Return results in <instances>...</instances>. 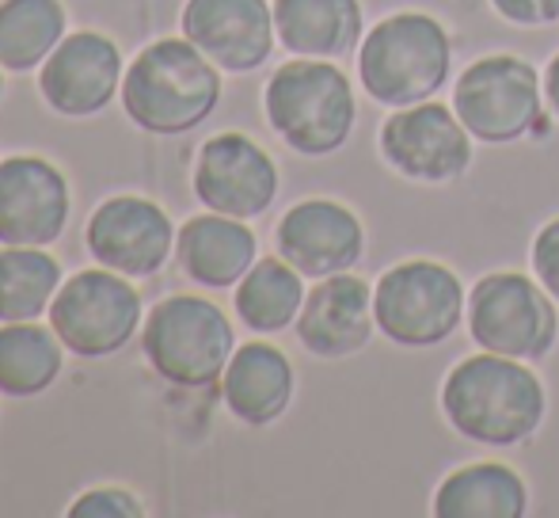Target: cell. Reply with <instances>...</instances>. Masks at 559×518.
<instances>
[{"instance_id":"1","label":"cell","mask_w":559,"mask_h":518,"mask_svg":"<svg viewBox=\"0 0 559 518\" xmlns=\"http://www.w3.org/2000/svg\"><path fill=\"white\" fill-rule=\"evenodd\" d=\"M442 412L456 435L507 450V446L530 443L540 431L548 392L522 358L479 351L445 374Z\"/></svg>"},{"instance_id":"2","label":"cell","mask_w":559,"mask_h":518,"mask_svg":"<svg viewBox=\"0 0 559 518\" xmlns=\"http://www.w3.org/2000/svg\"><path fill=\"white\" fill-rule=\"evenodd\" d=\"M222 104V73L191 38H160L122 76V107L145 133H187Z\"/></svg>"},{"instance_id":"3","label":"cell","mask_w":559,"mask_h":518,"mask_svg":"<svg viewBox=\"0 0 559 518\" xmlns=\"http://www.w3.org/2000/svg\"><path fill=\"white\" fill-rule=\"evenodd\" d=\"M453 73V38L430 12H392L358 46V81L373 104L412 107L435 99Z\"/></svg>"},{"instance_id":"4","label":"cell","mask_w":559,"mask_h":518,"mask_svg":"<svg viewBox=\"0 0 559 518\" xmlns=\"http://www.w3.org/2000/svg\"><path fill=\"white\" fill-rule=\"evenodd\" d=\"M263 111L271 130L301 156L338 153L358 122L354 84L328 58L286 61L266 81Z\"/></svg>"},{"instance_id":"5","label":"cell","mask_w":559,"mask_h":518,"mask_svg":"<svg viewBox=\"0 0 559 518\" xmlns=\"http://www.w3.org/2000/svg\"><path fill=\"white\" fill-rule=\"evenodd\" d=\"M545 81L518 54H487L472 61L453 84V111L464 130L487 145L545 138Z\"/></svg>"},{"instance_id":"6","label":"cell","mask_w":559,"mask_h":518,"mask_svg":"<svg viewBox=\"0 0 559 518\" xmlns=\"http://www.w3.org/2000/svg\"><path fill=\"white\" fill-rule=\"evenodd\" d=\"M141 351L164 381L179 389H206L225 374L236 351V335L214 302L176 294L153 305V313L145 317Z\"/></svg>"},{"instance_id":"7","label":"cell","mask_w":559,"mask_h":518,"mask_svg":"<svg viewBox=\"0 0 559 518\" xmlns=\"http://www.w3.org/2000/svg\"><path fill=\"white\" fill-rule=\"evenodd\" d=\"M464 286L438 259H404L373 286L377 332L396 348H438L464 320Z\"/></svg>"},{"instance_id":"8","label":"cell","mask_w":559,"mask_h":518,"mask_svg":"<svg viewBox=\"0 0 559 518\" xmlns=\"http://www.w3.org/2000/svg\"><path fill=\"white\" fill-rule=\"evenodd\" d=\"M556 297L522 271H491L468 290V335L479 351L537 363L556 348Z\"/></svg>"},{"instance_id":"9","label":"cell","mask_w":559,"mask_h":518,"mask_svg":"<svg viewBox=\"0 0 559 518\" xmlns=\"http://www.w3.org/2000/svg\"><path fill=\"white\" fill-rule=\"evenodd\" d=\"M141 325V294L126 282V274L99 263L96 271H81L50 302V328L66 351L81 358H107L133 340Z\"/></svg>"},{"instance_id":"10","label":"cell","mask_w":559,"mask_h":518,"mask_svg":"<svg viewBox=\"0 0 559 518\" xmlns=\"http://www.w3.org/2000/svg\"><path fill=\"white\" fill-rule=\"evenodd\" d=\"M472 133L449 104L396 107L381 127V156L415 184H453L472 164Z\"/></svg>"},{"instance_id":"11","label":"cell","mask_w":559,"mask_h":518,"mask_svg":"<svg viewBox=\"0 0 559 518\" xmlns=\"http://www.w3.org/2000/svg\"><path fill=\"white\" fill-rule=\"evenodd\" d=\"M194 195L206 210L228 217H259L278 199V164L248 133L225 130L210 138L194 164Z\"/></svg>"},{"instance_id":"12","label":"cell","mask_w":559,"mask_h":518,"mask_svg":"<svg viewBox=\"0 0 559 518\" xmlns=\"http://www.w3.org/2000/svg\"><path fill=\"white\" fill-rule=\"evenodd\" d=\"M84 240L104 267L126 279H148L168 263L176 225L156 202L138 199V195H115L96 207Z\"/></svg>"},{"instance_id":"13","label":"cell","mask_w":559,"mask_h":518,"mask_svg":"<svg viewBox=\"0 0 559 518\" xmlns=\"http://www.w3.org/2000/svg\"><path fill=\"white\" fill-rule=\"evenodd\" d=\"M122 54L99 31H76L58 43V50L43 61L38 92L58 115L88 119L99 115L122 89Z\"/></svg>"},{"instance_id":"14","label":"cell","mask_w":559,"mask_h":518,"mask_svg":"<svg viewBox=\"0 0 559 518\" xmlns=\"http://www.w3.org/2000/svg\"><path fill=\"white\" fill-rule=\"evenodd\" d=\"M274 245L305 279L343 274L366 252V225L350 207L335 199H305L282 214Z\"/></svg>"},{"instance_id":"15","label":"cell","mask_w":559,"mask_h":518,"mask_svg":"<svg viewBox=\"0 0 559 518\" xmlns=\"http://www.w3.org/2000/svg\"><path fill=\"white\" fill-rule=\"evenodd\" d=\"M69 184L43 156L0 161V245L46 248L66 233Z\"/></svg>"},{"instance_id":"16","label":"cell","mask_w":559,"mask_h":518,"mask_svg":"<svg viewBox=\"0 0 559 518\" xmlns=\"http://www.w3.org/2000/svg\"><path fill=\"white\" fill-rule=\"evenodd\" d=\"M183 35L225 73H255L274 54V4L266 0H187Z\"/></svg>"},{"instance_id":"17","label":"cell","mask_w":559,"mask_h":518,"mask_svg":"<svg viewBox=\"0 0 559 518\" xmlns=\"http://www.w3.org/2000/svg\"><path fill=\"white\" fill-rule=\"evenodd\" d=\"M373 328V286L350 271L320 279L297 313V340L317 358L358 355Z\"/></svg>"},{"instance_id":"18","label":"cell","mask_w":559,"mask_h":518,"mask_svg":"<svg viewBox=\"0 0 559 518\" xmlns=\"http://www.w3.org/2000/svg\"><path fill=\"white\" fill-rule=\"evenodd\" d=\"M179 267L191 282L210 290H228L251 271L259 256L255 233L228 214H199L179 225L176 233Z\"/></svg>"},{"instance_id":"19","label":"cell","mask_w":559,"mask_h":518,"mask_svg":"<svg viewBox=\"0 0 559 518\" xmlns=\"http://www.w3.org/2000/svg\"><path fill=\"white\" fill-rule=\"evenodd\" d=\"M222 392L236 420L248 423V427H266L294 400V363L274 343L251 340L236 348L233 358H228Z\"/></svg>"},{"instance_id":"20","label":"cell","mask_w":559,"mask_h":518,"mask_svg":"<svg viewBox=\"0 0 559 518\" xmlns=\"http://www.w3.org/2000/svg\"><path fill=\"white\" fill-rule=\"evenodd\" d=\"M278 43L297 58H350L366 38L361 0H274Z\"/></svg>"},{"instance_id":"21","label":"cell","mask_w":559,"mask_h":518,"mask_svg":"<svg viewBox=\"0 0 559 518\" xmlns=\"http://www.w3.org/2000/svg\"><path fill=\"white\" fill-rule=\"evenodd\" d=\"M430 511L438 518H522L530 511V484L507 461H472L438 484Z\"/></svg>"},{"instance_id":"22","label":"cell","mask_w":559,"mask_h":518,"mask_svg":"<svg viewBox=\"0 0 559 518\" xmlns=\"http://www.w3.org/2000/svg\"><path fill=\"white\" fill-rule=\"evenodd\" d=\"M305 305V274L282 256L255 259L251 271L236 282V317L251 332H282L297 325V313Z\"/></svg>"},{"instance_id":"23","label":"cell","mask_w":559,"mask_h":518,"mask_svg":"<svg viewBox=\"0 0 559 518\" xmlns=\"http://www.w3.org/2000/svg\"><path fill=\"white\" fill-rule=\"evenodd\" d=\"M61 351L53 328L35 320H8L0 328V392L4 397H38L58 381Z\"/></svg>"},{"instance_id":"24","label":"cell","mask_w":559,"mask_h":518,"mask_svg":"<svg viewBox=\"0 0 559 518\" xmlns=\"http://www.w3.org/2000/svg\"><path fill=\"white\" fill-rule=\"evenodd\" d=\"M66 38L61 0H0V66L8 73H31Z\"/></svg>"},{"instance_id":"25","label":"cell","mask_w":559,"mask_h":518,"mask_svg":"<svg viewBox=\"0 0 559 518\" xmlns=\"http://www.w3.org/2000/svg\"><path fill=\"white\" fill-rule=\"evenodd\" d=\"M58 290L61 263L53 256L23 245L0 248V325L43 317Z\"/></svg>"},{"instance_id":"26","label":"cell","mask_w":559,"mask_h":518,"mask_svg":"<svg viewBox=\"0 0 559 518\" xmlns=\"http://www.w3.org/2000/svg\"><path fill=\"white\" fill-rule=\"evenodd\" d=\"M73 518H141V504L122 488H92L69 507Z\"/></svg>"},{"instance_id":"27","label":"cell","mask_w":559,"mask_h":518,"mask_svg":"<svg viewBox=\"0 0 559 518\" xmlns=\"http://www.w3.org/2000/svg\"><path fill=\"white\" fill-rule=\"evenodd\" d=\"M533 274L559 302V217L545 222L533 237Z\"/></svg>"},{"instance_id":"28","label":"cell","mask_w":559,"mask_h":518,"mask_svg":"<svg viewBox=\"0 0 559 518\" xmlns=\"http://www.w3.org/2000/svg\"><path fill=\"white\" fill-rule=\"evenodd\" d=\"M491 8L518 27H548L559 20V0H491Z\"/></svg>"},{"instance_id":"29","label":"cell","mask_w":559,"mask_h":518,"mask_svg":"<svg viewBox=\"0 0 559 518\" xmlns=\"http://www.w3.org/2000/svg\"><path fill=\"white\" fill-rule=\"evenodd\" d=\"M540 81H545V104H548V111H552L556 119H559V54H552V61L545 66Z\"/></svg>"},{"instance_id":"30","label":"cell","mask_w":559,"mask_h":518,"mask_svg":"<svg viewBox=\"0 0 559 518\" xmlns=\"http://www.w3.org/2000/svg\"><path fill=\"white\" fill-rule=\"evenodd\" d=\"M0 69H4V66H0ZM0 92H4V73H0Z\"/></svg>"}]
</instances>
